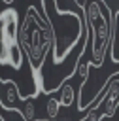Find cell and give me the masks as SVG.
I'll use <instances>...</instances> for the list:
<instances>
[{"instance_id":"cell-1","label":"cell","mask_w":119,"mask_h":121,"mask_svg":"<svg viewBox=\"0 0 119 121\" xmlns=\"http://www.w3.org/2000/svg\"><path fill=\"white\" fill-rule=\"evenodd\" d=\"M43 17L51 26V60L55 66L70 62L76 70L85 47H87V32H85V19L83 9L77 2L72 4L70 9L57 8V0H42Z\"/></svg>"},{"instance_id":"cell-2","label":"cell","mask_w":119,"mask_h":121,"mask_svg":"<svg viewBox=\"0 0 119 121\" xmlns=\"http://www.w3.org/2000/svg\"><path fill=\"white\" fill-rule=\"evenodd\" d=\"M17 38L32 72L38 76L42 72V66L47 60V53L51 51L53 36H51V26L47 19L42 17L34 6L26 8L25 19L23 23H19Z\"/></svg>"},{"instance_id":"cell-3","label":"cell","mask_w":119,"mask_h":121,"mask_svg":"<svg viewBox=\"0 0 119 121\" xmlns=\"http://www.w3.org/2000/svg\"><path fill=\"white\" fill-rule=\"evenodd\" d=\"M87 47L91 49V59L87 60L91 68H100L108 55L110 32H111V13L104 0H85L83 6Z\"/></svg>"},{"instance_id":"cell-4","label":"cell","mask_w":119,"mask_h":121,"mask_svg":"<svg viewBox=\"0 0 119 121\" xmlns=\"http://www.w3.org/2000/svg\"><path fill=\"white\" fill-rule=\"evenodd\" d=\"M19 30V15L17 9L8 8L0 13V66H8L13 70H32L17 38Z\"/></svg>"},{"instance_id":"cell-5","label":"cell","mask_w":119,"mask_h":121,"mask_svg":"<svg viewBox=\"0 0 119 121\" xmlns=\"http://www.w3.org/2000/svg\"><path fill=\"white\" fill-rule=\"evenodd\" d=\"M110 60L119 64V9H115L111 17V32H110Z\"/></svg>"},{"instance_id":"cell-6","label":"cell","mask_w":119,"mask_h":121,"mask_svg":"<svg viewBox=\"0 0 119 121\" xmlns=\"http://www.w3.org/2000/svg\"><path fill=\"white\" fill-rule=\"evenodd\" d=\"M57 91H59V104L62 108H70L76 102V91L70 83H62Z\"/></svg>"},{"instance_id":"cell-7","label":"cell","mask_w":119,"mask_h":121,"mask_svg":"<svg viewBox=\"0 0 119 121\" xmlns=\"http://www.w3.org/2000/svg\"><path fill=\"white\" fill-rule=\"evenodd\" d=\"M59 112H60V104H59V98L55 96H49L47 102H45V113H47V119H57L59 117Z\"/></svg>"},{"instance_id":"cell-8","label":"cell","mask_w":119,"mask_h":121,"mask_svg":"<svg viewBox=\"0 0 119 121\" xmlns=\"http://www.w3.org/2000/svg\"><path fill=\"white\" fill-rule=\"evenodd\" d=\"M81 121H102V115H100V112H98L96 108H91Z\"/></svg>"},{"instance_id":"cell-9","label":"cell","mask_w":119,"mask_h":121,"mask_svg":"<svg viewBox=\"0 0 119 121\" xmlns=\"http://www.w3.org/2000/svg\"><path fill=\"white\" fill-rule=\"evenodd\" d=\"M4 2H6V4H11V2H13V0H4Z\"/></svg>"},{"instance_id":"cell-10","label":"cell","mask_w":119,"mask_h":121,"mask_svg":"<svg viewBox=\"0 0 119 121\" xmlns=\"http://www.w3.org/2000/svg\"><path fill=\"white\" fill-rule=\"evenodd\" d=\"M0 121H4V119H2V117H0Z\"/></svg>"},{"instance_id":"cell-11","label":"cell","mask_w":119,"mask_h":121,"mask_svg":"<svg viewBox=\"0 0 119 121\" xmlns=\"http://www.w3.org/2000/svg\"><path fill=\"white\" fill-rule=\"evenodd\" d=\"M0 2H2V0H0Z\"/></svg>"}]
</instances>
